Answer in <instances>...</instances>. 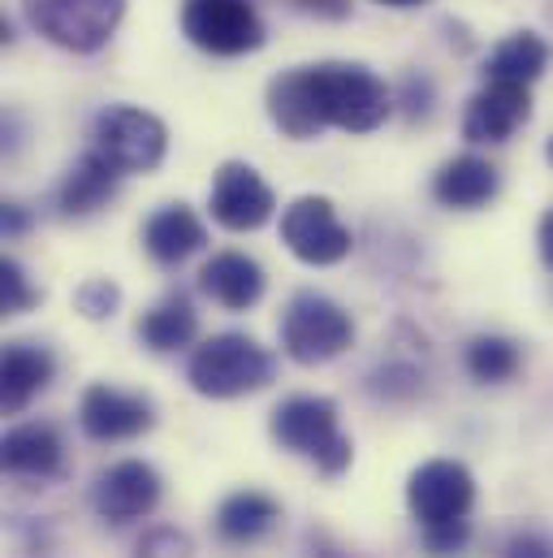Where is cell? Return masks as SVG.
<instances>
[{
	"instance_id": "obj_1",
	"label": "cell",
	"mask_w": 553,
	"mask_h": 558,
	"mask_svg": "<svg viewBox=\"0 0 553 558\" xmlns=\"http://www.w3.org/2000/svg\"><path fill=\"white\" fill-rule=\"evenodd\" d=\"M390 109L394 100L385 83L364 65H303L269 83V118L290 140H311L324 126L368 135L390 118Z\"/></svg>"
},
{
	"instance_id": "obj_2",
	"label": "cell",
	"mask_w": 553,
	"mask_h": 558,
	"mask_svg": "<svg viewBox=\"0 0 553 558\" xmlns=\"http://www.w3.org/2000/svg\"><path fill=\"white\" fill-rule=\"evenodd\" d=\"M276 360L247 333H217L195 347L186 364V381L204 399H243L273 381Z\"/></svg>"
},
{
	"instance_id": "obj_3",
	"label": "cell",
	"mask_w": 553,
	"mask_h": 558,
	"mask_svg": "<svg viewBox=\"0 0 553 558\" xmlns=\"http://www.w3.org/2000/svg\"><path fill=\"white\" fill-rule=\"evenodd\" d=\"M273 437L311 459L324 476H342L351 468V437L337 428V408L316 395H294L273 412Z\"/></svg>"
},
{
	"instance_id": "obj_4",
	"label": "cell",
	"mask_w": 553,
	"mask_h": 558,
	"mask_svg": "<svg viewBox=\"0 0 553 558\" xmlns=\"http://www.w3.org/2000/svg\"><path fill=\"white\" fill-rule=\"evenodd\" d=\"M351 342H355V325L333 299H324L316 290H303L290 299V307L281 316V347L294 364H307V368L329 364Z\"/></svg>"
},
{
	"instance_id": "obj_5",
	"label": "cell",
	"mask_w": 553,
	"mask_h": 558,
	"mask_svg": "<svg viewBox=\"0 0 553 558\" xmlns=\"http://www.w3.org/2000/svg\"><path fill=\"white\" fill-rule=\"evenodd\" d=\"M22 9L48 44L70 52H100L126 13V0H22Z\"/></svg>"
},
{
	"instance_id": "obj_6",
	"label": "cell",
	"mask_w": 553,
	"mask_h": 558,
	"mask_svg": "<svg viewBox=\"0 0 553 558\" xmlns=\"http://www.w3.org/2000/svg\"><path fill=\"white\" fill-rule=\"evenodd\" d=\"M182 31L212 57H243L265 44V17L251 0H182Z\"/></svg>"
},
{
	"instance_id": "obj_7",
	"label": "cell",
	"mask_w": 553,
	"mask_h": 558,
	"mask_svg": "<svg viewBox=\"0 0 553 558\" xmlns=\"http://www.w3.org/2000/svg\"><path fill=\"white\" fill-rule=\"evenodd\" d=\"M91 147L113 160L122 173H147L164 160V147H169V135H164V122L143 113V109H131V105H118V109H105L96 118V131H91Z\"/></svg>"
},
{
	"instance_id": "obj_8",
	"label": "cell",
	"mask_w": 553,
	"mask_h": 558,
	"mask_svg": "<svg viewBox=\"0 0 553 558\" xmlns=\"http://www.w3.org/2000/svg\"><path fill=\"white\" fill-rule=\"evenodd\" d=\"M281 243L303 260V265H337L351 256L355 239L337 221L333 204L320 195H303L281 213Z\"/></svg>"
},
{
	"instance_id": "obj_9",
	"label": "cell",
	"mask_w": 553,
	"mask_h": 558,
	"mask_svg": "<svg viewBox=\"0 0 553 558\" xmlns=\"http://www.w3.org/2000/svg\"><path fill=\"white\" fill-rule=\"evenodd\" d=\"M476 502V481L463 463L454 459H432L419 463L407 481V507L411 515L428 529V524H445V520H467Z\"/></svg>"
},
{
	"instance_id": "obj_10",
	"label": "cell",
	"mask_w": 553,
	"mask_h": 558,
	"mask_svg": "<svg viewBox=\"0 0 553 558\" xmlns=\"http://www.w3.org/2000/svg\"><path fill=\"white\" fill-rule=\"evenodd\" d=\"M273 191L251 165L230 160V165L217 169V178H212V217H217V226H225L234 234H247V230H260L273 217Z\"/></svg>"
},
{
	"instance_id": "obj_11",
	"label": "cell",
	"mask_w": 553,
	"mask_h": 558,
	"mask_svg": "<svg viewBox=\"0 0 553 558\" xmlns=\"http://www.w3.org/2000/svg\"><path fill=\"white\" fill-rule=\"evenodd\" d=\"M160 502V476L151 463L143 459H126V463H113L109 472L96 476L91 485V507L100 520L109 524H135L143 515H151Z\"/></svg>"
},
{
	"instance_id": "obj_12",
	"label": "cell",
	"mask_w": 553,
	"mask_h": 558,
	"mask_svg": "<svg viewBox=\"0 0 553 558\" xmlns=\"http://www.w3.org/2000/svg\"><path fill=\"white\" fill-rule=\"evenodd\" d=\"M78 424L91 441H131L138 433H147L156 416H151V403L138 395L113 390V386H91L78 403Z\"/></svg>"
},
{
	"instance_id": "obj_13",
	"label": "cell",
	"mask_w": 553,
	"mask_h": 558,
	"mask_svg": "<svg viewBox=\"0 0 553 558\" xmlns=\"http://www.w3.org/2000/svg\"><path fill=\"white\" fill-rule=\"evenodd\" d=\"M532 113V96L524 83H489L480 96H471L463 118L467 143H506Z\"/></svg>"
},
{
	"instance_id": "obj_14",
	"label": "cell",
	"mask_w": 553,
	"mask_h": 558,
	"mask_svg": "<svg viewBox=\"0 0 553 558\" xmlns=\"http://www.w3.org/2000/svg\"><path fill=\"white\" fill-rule=\"evenodd\" d=\"M0 463L9 476H26V481H52L65 468V446L61 433L52 424H17L4 433L0 446Z\"/></svg>"
},
{
	"instance_id": "obj_15",
	"label": "cell",
	"mask_w": 553,
	"mask_h": 558,
	"mask_svg": "<svg viewBox=\"0 0 553 558\" xmlns=\"http://www.w3.org/2000/svg\"><path fill=\"white\" fill-rule=\"evenodd\" d=\"M199 290L208 299H217L221 307H230V312H247L265 294V269L243 252H221V256H212L204 265Z\"/></svg>"
},
{
	"instance_id": "obj_16",
	"label": "cell",
	"mask_w": 553,
	"mask_h": 558,
	"mask_svg": "<svg viewBox=\"0 0 553 558\" xmlns=\"http://www.w3.org/2000/svg\"><path fill=\"white\" fill-rule=\"evenodd\" d=\"M118 165L113 160H105L96 147L91 151H83L78 156V165L65 173V182H61V191H57V208L65 213V217H91V213H100L113 195H118Z\"/></svg>"
},
{
	"instance_id": "obj_17",
	"label": "cell",
	"mask_w": 553,
	"mask_h": 558,
	"mask_svg": "<svg viewBox=\"0 0 553 558\" xmlns=\"http://www.w3.org/2000/svg\"><path fill=\"white\" fill-rule=\"evenodd\" d=\"M204 221L186 208V204H169V208H160V213H151L147 217V226H143V247H147V256L156 260V265H164V269H173V265H182L186 256H195L199 247H204Z\"/></svg>"
},
{
	"instance_id": "obj_18",
	"label": "cell",
	"mask_w": 553,
	"mask_h": 558,
	"mask_svg": "<svg viewBox=\"0 0 553 558\" xmlns=\"http://www.w3.org/2000/svg\"><path fill=\"white\" fill-rule=\"evenodd\" d=\"M502 178L497 169L484 160V156H454L450 165L437 169L432 178V199L445 204V208H484L493 195H497Z\"/></svg>"
},
{
	"instance_id": "obj_19",
	"label": "cell",
	"mask_w": 553,
	"mask_h": 558,
	"mask_svg": "<svg viewBox=\"0 0 553 558\" xmlns=\"http://www.w3.org/2000/svg\"><path fill=\"white\" fill-rule=\"evenodd\" d=\"M57 373V360L35 347V342H9L4 347V368H0V399H4V412L17 416Z\"/></svg>"
},
{
	"instance_id": "obj_20",
	"label": "cell",
	"mask_w": 553,
	"mask_h": 558,
	"mask_svg": "<svg viewBox=\"0 0 553 558\" xmlns=\"http://www.w3.org/2000/svg\"><path fill=\"white\" fill-rule=\"evenodd\" d=\"M276 520H281V507H276L273 498L247 489V494H234V498L221 502V511H217V533H221V542H230V546H251V542H260V537L273 533Z\"/></svg>"
},
{
	"instance_id": "obj_21",
	"label": "cell",
	"mask_w": 553,
	"mask_h": 558,
	"mask_svg": "<svg viewBox=\"0 0 553 558\" xmlns=\"http://www.w3.org/2000/svg\"><path fill=\"white\" fill-rule=\"evenodd\" d=\"M545 65H550V44L541 35H532V31H519V35L502 39L489 52L484 78L489 83H524L528 87V83H537L545 74Z\"/></svg>"
},
{
	"instance_id": "obj_22",
	"label": "cell",
	"mask_w": 553,
	"mask_h": 558,
	"mask_svg": "<svg viewBox=\"0 0 553 558\" xmlns=\"http://www.w3.org/2000/svg\"><path fill=\"white\" fill-rule=\"evenodd\" d=\"M195 333H199V316H195V307H191V299H186L182 290L169 294V299H160V303L138 320V338H143L151 351H160V355L191 347Z\"/></svg>"
},
{
	"instance_id": "obj_23",
	"label": "cell",
	"mask_w": 553,
	"mask_h": 558,
	"mask_svg": "<svg viewBox=\"0 0 553 558\" xmlns=\"http://www.w3.org/2000/svg\"><path fill=\"white\" fill-rule=\"evenodd\" d=\"M519 347L511 338H497V333H484L467 347V373L484 386H497V381H511L519 373Z\"/></svg>"
},
{
	"instance_id": "obj_24",
	"label": "cell",
	"mask_w": 553,
	"mask_h": 558,
	"mask_svg": "<svg viewBox=\"0 0 553 558\" xmlns=\"http://www.w3.org/2000/svg\"><path fill=\"white\" fill-rule=\"evenodd\" d=\"M74 303H78V312H83L87 320H105V316H113V312H118L122 290H118L109 278H91L74 290Z\"/></svg>"
},
{
	"instance_id": "obj_25",
	"label": "cell",
	"mask_w": 553,
	"mask_h": 558,
	"mask_svg": "<svg viewBox=\"0 0 553 558\" xmlns=\"http://www.w3.org/2000/svg\"><path fill=\"white\" fill-rule=\"evenodd\" d=\"M35 299H39V290L26 281L22 265H17V260H4V265H0V307H4V316L26 312Z\"/></svg>"
},
{
	"instance_id": "obj_26",
	"label": "cell",
	"mask_w": 553,
	"mask_h": 558,
	"mask_svg": "<svg viewBox=\"0 0 553 558\" xmlns=\"http://www.w3.org/2000/svg\"><path fill=\"white\" fill-rule=\"evenodd\" d=\"M467 542H471V524L467 520H445V524H428L423 529V550L437 558L458 555Z\"/></svg>"
},
{
	"instance_id": "obj_27",
	"label": "cell",
	"mask_w": 553,
	"mask_h": 558,
	"mask_svg": "<svg viewBox=\"0 0 553 558\" xmlns=\"http://www.w3.org/2000/svg\"><path fill=\"white\" fill-rule=\"evenodd\" d=\"M135 558H191V537L177 529H151L138 542Z\"/></svg>"
},
{
	"instance_id": "obj_28",
	"label": "cell",
	"mask_w": 553,
	"mask_h": 558,
	"mask_svg": "<svg viewBox=\"0 0 553 558\" xmlns=\"http://www.w3.org/2000/svg\"><path fill=\"white\" fill-rule=\"evenodd\" d=\"M502 558H553V542L541 537V533H515V537L506 542Z\"/></svg>"
},
{
	"instance_id": "obj_29",
	"label": "cell",
	"mask_w": 553,
	"mask_h": 558,
	"mask_svg": "<svg viewBox=\"0 0 553 558\" xmlns=\"http://www.w3.org/2000/svg\"><path fill=\"white\" fill-rule=\"evenodd\" d=\"M303 13H311V17H324V22H342V17H351V0H294Z\"/></svg>"
},
{
	"instance_id": "obj_30",
	"label": "cell",
	"mask_w": 553,
	"mask_h": 558,
	"mask_svg": "<svg viewBox=\"0 0 553 558\" xmlns=\"http://www.w3.org/2000/svg\"><path fill=\"white\" fill-rule=\"evenodd\" d=\"M428 100H432V87L423 78H407V113L411 118H423L428 113Z\"/></svg>"
},
{
	"instance_id": "obj_31",
	"label": "cell",
	"mask_w": 553,
	"mask_h": 558,
	"mask_svg": "<svg viewBox=\"0 0 553 558\" xmlns=\"http://www.w3.org/2000/svg\"><path fill=\"white\" fill-rule=\"evenodd\" d=\"M0 221H4V234H22V230H26V213H22L17 204H4Z\"/></svg>"
},
{
	"instance_id": "obj_32",
	"label": "cell",
	"mask_w": 553,
	"mask_h": 558,
	"mask_svg": "<svg viewBox=\"0 0 553 558\" xmlns=\"http://www.w3.org/2000/svg\"><path fill=\"white\" fill-rule=\"evenodd\" d=\"M541 256H545V265L553 269V208L541 217Z\"/></svg>"
},
{
	"instance_id": "obj_33",
	"label": "cell",
	"mask_w": 553,
	"mask_h": 558,
	"mask_svg": "<svg viewBox=\"0 0 553 558\" xmlns=\"http://www.w3.org/2000/svg\"><path fill=\"white\" fill-rule=\"evenodd\" d=\"M377 4H394V9H407V4H419V0H377Z\"/></svg>"
},
{
	"instance_id": "obj_34",
	"label": "cell",
	"mask_w": 553,
	"mask_h": 558,
	"mask_svg": "<svg viewBox=\"0 0 553 558\" xmlns=\"http://www.w3.org/2000/svg\"><path fill=\"white\" fill-rule=\"evenodd\" d=\"M550 160H553V140H550Z\"/></svg>"
}]
</instances>
